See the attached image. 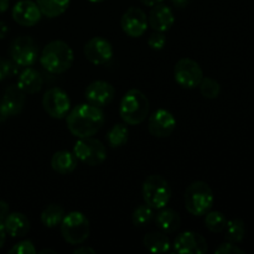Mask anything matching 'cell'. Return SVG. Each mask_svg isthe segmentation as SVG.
<instances>
[{"label":"cell","instance_id":"17","mask_svg":"<svg viewBox=\"0 0 254 254\" xmlns=\"http://www.w3.org/2000/svg\"><path fill=\"white\" fill-rule=\"evenodd\" d=\"M25 101H26V97L24 92L19 88L17 84H11L5 89L4 96L0 101V108L6 114L7 118H10V117H15L21 113Z\"/></svg>","mask_w":254,"mask_h":254},{"label":"cell","instance_id":"8","mask_svg":"<svg viewBox=\"0 0 254 254\" xmlns=\"http://www.w3.org/2000/svg\"><path fill=\"white\" fill-rule=\"evenodd\" d=\"M174 77L176 83L186 89H193L200 86L203 72L198 62L192 59H181L174 67Z\"/></svg>","mask_w":254,"mask_h":254},{"label":"cell","instance_id":"36","mask_svg":"<svg viewBox=\"0 0 254 254\" xmlns=\"http://www.w3.org/2000/svg\"><path fill=\"white\" fill-rule=\"evenodd\" d=\"M74 254H96V251L91 247H86V246H82V247L76 248L73 251Z\"/></svg>","mask_w":254,"mask_h":254},{"label":"cell","instance_id":"44","mask_svg":"<svg viewBox=\"0 0 254 254\" xmlns=\"http://www.w3.org/2000/svg\"><path fill=\"white\" fill-rule=\"evenodd\" d=\"M88 1H91V2H102V1H104V0H88Z\"/></svg>","mask_w":254,"mask_h":254},{"label":"cell","instance_id":"4","mask_svg":"<svg viewBox=\"0 0 254 254\" xmlns=\"http://www.w3.org/2000/svg\"><path fill=\"white\" fill-rule=\"evenodd\" d=\"M213 192L207 183L205 181H193L186 188L184 195V203L189 213L192 216L206 215L212 208Z\"/></svg>","mask_w":254,"mask_h":254},{"label":"cell","instance_id":"37","mask_svg":"<svg viewBox=\"0 0 254 254\" xmlns=\"http://www.w3.org/2000/svg\"><path fill=\"white\" fill-rule=\"evenodd\" d=\"M5 241H6V231H5L4 222L0 221V250H1L2 246L5 245Z\"/></svg>","mask_w":254,"mask_h":254},{"label":"cell","instance_id":"11","mask_svg":"<svg viewBox=\"0 0 254 254\" xmlns=\"http://www.w3.org/2000/svg\"><path fill=\"white\" fill-rule=\"evenodd\" d=\"M83 54L91 64L101 66V64H106L107 62L111 61L114 51L113 46L108 40L101 36H96L86 42L83 47Z\"/></svg>","mask_w":254,"mask_h":254},{"label":"cell","instance_id":"7","mask_svg":"<svg viewBox=\"0 0 254 254\" xmlns=\"http://www.w3.org/2000/svg\"><path fill=\"white\" fill-rule=\"evenodd\" d=\"M73 154L79 161L89 166L101 165L107 159L106 146L93 136L78 138L73 146Z\"/></svg>","mask_w":254,"mask_h":254},{"label":"cell","instance_id":"20","mask_svg":"<svg viewBox=\"0 0 254 254\" xmlns=\"http://www.w3.org/2000/svg\"><path fill=\"white\" fill-rule=\"evenodd\" d=\"M6 235L11 237H24L30 231V221L24 213L12 212L7 215L4 221Z\"/></svg>","mask_w":254,"mask_h":254},{"label":"cell","instance_id":"42","mask_svg":"<svg viewBox=\"0 0 254 254\" xmlns=\"http://www.w3.org/2000/svg\"><path fill=\"white\" fill-rule=\"evenodd\" d=\"M6 119H7V116L2 112V109L0 108V123H1V122H5Z\"/></svg>","mask_w":254,"mask_h":254},{"label":"cell","instance_id":"26","mask_svg":"<svg viewBox=\"0 0 254 254\" xmlns=\"http://www.w3.org/2000/svg\"><path fill=\"white\" fill-rule=\"evenodd\" d=\"M107 141L111 148H121L126 145L129 139V129L126 124H114L107 133Z\"/></svg>","mask_w":254,"mask_h":254},{"label":"cell","instance_id":"13","mask_svg":"<svg viewBox=\"0 0 254 254\" xmlns=\"http://www.w3.org/2000/svg\"><path fill=\"white\" fill-rule=\"evenodd\" d=\"M176 128V119L166 109H158L150 116L148 122L149 133L155 138H168Z\"/></svg>","mask_w":254,"mask_h":254},{"label":"cell","instance_id":"38","mask_svg":"<svg viewBox=\"0 0 254 254\" xmlns=\"http://www.w3.org/2000/svg\"><path fill=\"white\" fill-rule=\"evenodd\" d=\"M7 32H9V26L4 21L0 20V39H4L7 35Z\"/></svg>","mask_w":254,"mask_h":254},{"label":"cell","instance_id":"9","mask_svg":"<svg viewBox=\"0 0 254 254\" xmlns=\"http://www.w3.org/2000/svg\"><path fill=\"white\" fill-rule=\"evenodd\" d=\"M12 62L20 67H30L39 59V47L30 36H19L10 45Z\"/></svg>","mask_w":254,"mask_h":254},{"label":"cell","instance_id":"25","mask_svg":"<svg viewBox=\"0 0 254 254\" xmlns=\"http://www.w3.org/2000/svg\"><path fill=\"white\" fill-rule=\"evenodd\" d=\"M64 215H66V212H64V208L62 206L52 203L42 211L40 218H41V222L45 227L54 228L61 225Z\"/></svg>","mask_w":254,"mask_h":254},{"label":"cell","instance_id":"10","mask_svg":"<svg viewBox=\"0 0 254 254\" xmlns=\"http://www.w3.org/2000/svg\"><path fill=\"white\" fill-rule=\"evenodd\" d=\"M42 107L51 118L62 119L71 111V99L64 89L54 87L45 92Z\"/></svg>","mask_w":254,"mask_h":254},{"label":"cell","instance_id":"30","mask_svg":"<svg viewBox=\"0 0 254 254\" xmlns=\"http://www.w3.org/2000/svg\"><path fill=\"white\" fill-rule=\"evenodd\" d=\"M198 87H200L201 94L207 99L217 98L221 93L220 83L211 77H203Z\"/></svg>","mask_w":254,"mask_h":254},{"label":"cell","instance_id":"28","mask_svg":"<svg viewBox=\"0 0 254 254\" xmlns=\"http://www.w3.org/2000/svg\"><path fill=\"white\" fill-rule=\"evenodd\" d=\"M227 225V218L220 211H208L205 217V226L208 231L215 233H220L225 231Z\"/></svg>","mask_w":254,"mask_h":254},{"label":"cell","instance_id":"16","mask_svg":"<svg viewBox=\"0 0 254 254\" xmlns=\"http://www.w3.org/2000/svg\"><path fill=\"white\" fill-rule=\"evenodd\" d=\"M11 15L16 24L31 27L41 20L42 12L36 2L32 0H20L12 7Z\"/></svg>","mask_w":254,"mask_h":254},{"label":"cell","instance_id":"12","mask_svg":"<svg viewBox=\"0 0 254 254\" xmlns=\"http://www.w3.org/2000/svg\"><path fill=\"white\" fill-rule=\"evenodd\" d=\"M121 26L128 36L141 37L148 29V17L139 7H129L121 19Z\"/></svg>","mask_w":254,"mask_h":254},{"label":"cell","instance_id":"5","mask_svg":"<svg viewBox=\"0 0 254 254\" xmlns=\"http://www.w3.org/2000/svg\"><path fill=\"white\" fill-rule=\"evenodd\" d=\"M144 202L154 210L165 207L171 198V188L161 175H150L145 179L141 189Z\"/></svg>","mask_w":254,"mask_h":254},{"label":"cell","instance_id":"1","mask_svg":"<svg viewBox=\"0 0 254 254\" xmlns=\"http://www.w3.org/2000/svg\"><path fill=\"white\" fill-rule=\"evenodd\" d=\"M106 117L99 107L89 103H81L66 116L67 128L76 138H88L101 130Z\"/></svg>","mask_w":254,"mask_h":254},{"label":"cell","instance_id":"32","mask_svg":"<svg viewBox=\"0 0 254 254\" xmlns=\"http://www.w3.org/2000/svg\"><path fill=\"white\" fill-rule=\"evenodd\" d=\"M148 45L150 46V49L156 50V51H159V50H163L164 46L166 45L165 34L161 31H154L153 34L149 36Z\"/></svg>","mask_w":254,"mask_h":254},{"label":"cell","instance_id":"18","mask_svg":"<svg viewBox=\"0 0 254 254\" xmlns=\"http://www.w3.org/2000/svg\"><path fill=\"white\" fill-rule=\"evenodd\" d=\"M174 22H175V16H174L173 10L165 4L160 2V4L154 5L153 9L149 12L148 24L154 31H169Z\"/></svg>","mask_w":254,"mask_h":254},{"label":"cell","instance_id":"31","mask_svg":"<svg viewBox=\"0 0 254 254\" xmlns=\"http://www.w3.org/2000/svg\"><path fill=\"white\" fill-rule=\"evenodd\" d=\"M10 254H35L37 253L34 243L31 241H21L16 243L12 248H10Z\"/></svg>","mask_w":254,"mask_h":254},{"label":"cell","instance_id":"35","mask_svg":"<svg viewBox=\"0 0 254 254\" xmlns=\"http://www.w3.org/2000/svg\"><path fill=\"white\" fill-rule=\"evenodd\" d=\"M9 213H10V207H9V205H7V202L0 200V221H1V222H4L5 218L7 217V215H9Z\"/></svg>","mask_w":254,"mask_h":254},{"label":"cell","instance_id":"21","mask_svg":"<svg viewBox=\"0 0 254 254\" xmlns=\"http://www.w3.org/2000/svg\"><path fill=\"white\" fill-rule=\"evenodd\" d=\"M78 164V159L73 153L67 150H60L52 155L51 166L56 173L67 175V174L74 171Z\"/></svg>","mask_w":254,"mask_h":254},{"label":"cell","instance_id":"43","mask_svg":"<svg viewBox=\"0 0 254 254\" xmlns=\"http://www.w3.org/2000/svg\"><path fill=\"white\" fill-rule=\"evenodd\" d=\"M47 253L57 254L56 251H54V250H42V251H40V254H47Z\"/></svg>","mask_w":254,"mask_h":254},{"label":"cell","instance_id":"19","mask_svg":"<svg viewBox=\"0 0 254 254\" xmlns=\"http://www.w3.org/2000/svg\"><path fill=\"white\" fill-rule=\"evenodd\" d=\"M17 86L25 94H35L41 91L44 86V79L37 69L26 67L17 78Z\"/></svg>","mask_w":254,"mask_h":254},{"label":"cell","instance_id":"6","mask_svg":"<svg viewBox=\"0 0 254 254\" xmlns=\"http://www.w3.org/2000/svg\"><path fill=\"white\" fill-rule=\"evenodd\" d=\"M60 227L64 240L73 246L82 245L87 241L91 232L88 218L79 211H72L64 215Z\"/></svg>","mask_w":254,"mask_h":254},{"label":"cell","instance_id":"14","mask_svg":"<svg viewBox=\"0 0 254 254\" xmlns=\"http://www.w3.org/2000/svg\"><path fill=\"white\" fill-rule=\"evenodd\" d=\"M207 241L200 233L188 231L183 232L174 241V251L181 254H205L207 252Z\"/></svg>","mask_w":254,"mask_h":254},{"label":"cell","instance_id":"29","mask_svg":"<svg viewBox=\"0 0 254 254\" xmlns=\"http://www.w3.org/2000/svg\"><path fill=\"white\" fill-rule=\"evenodd\" d=\"M154 218V208L150 206L140 205L134 210L133 215H131V222L135 227H144L148 223L151 222Z\"/></svg>","mask_w":254,"mask_h":254},{"label":"cell","instance_id":"23","mask_svg":"<svg viewBox=\"0 0 254 254\" xmlns=\"http://www.w3.org/2000/svg\"><path fill=\"white\" fill-rule=\"evenodd\" d=\"M144 246L153 253H165L170 250V240L164 232H149L143 240Z\"/></svg>","mask_w":254,"mask_h":254},{"label":"cell","instance_id":"27","mask_svg":"<svg viewBox=\"0 0 254 254\" xmlns=\"http://www.w3.org/2000/svg\"><path fill=\"white\" fill-rule=\"evenodd\" d=\"M225 231H226L225 238L227 242H232V243L242 242L243 238H245L246 236L245 222H243L242 220H238V218L227 221V225H226Z\"/></svg>","mask_w":254,"mask_h":254},{"label":"cell","instance_id":"3","mask_svg":"<svg viewBox=\"0 0 254 254\" xmlns=\"http://www.w3.org/2000/svg\"><path fill=\"white\" fill-rule=\"evenodd\" d=\"M149 99L139 89H129L119 104V116L129 126L143 123L149 114Z\"/></svg>","mask_w":254,"mask_h":254},{"label":"cell","instance_id":"24","mask_svg":"<svg viewBox=\"0 0 254 254\" xmlns=\"http://www.w3.org/2000/svg\"><path fill=\"white\" fill-rule=\"evenodd\" d=\"M71 0H36L42 15L47 17H57L64 14L69 6Z\"/></svg>","mask_w":254,"mask_h":254},{"label":"cell","instance_id":"34","mask_svg":"<svg viewBox=\"0 0 254 254\" xmlns=\"http://www.w3.org/2000/svg\"><path fill=\"white\" fill-rule=\"evenodd\" d=\"M15 66H16L15 64L0 57V81H4L5 78L15 73Z\"/></svg>","mask_w":254,"mask_h":254},{"label":"cell","instance_id":"15","mask_svg":"<svg viewBox=\"0 0 254 254\" xmlns=\"http://www.w3.org/2000/svg\"><path fill=\"white\" fill-rule=\"evenodd\" d=\"M116 96V89L109 82L107 81H94L87 86L84 97L87 99V103L93 104V106L103 108L112 103Z\"/></svg>","mask_w":254,"mask_h":254},{"label":"cell","instance_id":"40","mask_svg":"<svg viewBox=\"0 0 254 254\" xmlns=\"http://www.w3.org/2000/svg\"><path fill=\"white\" fill-rule=\"evenodd\" d=\"M161 1H164V0H140V2H143L146 6H154L156 4H160Z\"/></svg>","mask_w":254,"mask_h":254},{"label":"cell","instance_id":"39","mask_svg":"<svg viewBox=\"0 0 254 254\" xmlns=\"http://www.w3.org/2000/svg\"><path fill=\"white\" fill-rule=\"evenodd\" d=\"M171 2H173L174 5H175L176 7H186L189 5V2H190V0H171Z\"/></svg>","mask_w":254,"mask_h":254},{"label":"cell","instance_id":"41","mask_svg":"<svg viewBox=\"0 0 254 254\" xmlns=\"http://www.w3.org/2000/svg\"><path fill=\"white\" fill-rule=\"evenodd\" d=\"M9 9V0H0V12H5Z\"/></svg>","mask_w":254,"mask_h":254},{"label":"cell","instance_id":"33","mask_svg":"<svg viewBox=\"0 0 254 254\" xmlns=\"http://www.w3.org/2000/svg\"><path fill=\"white\" fill-rule=\"evenodd\" d=\"M215 254H245V251L232 242H225L215 250Z\"/></svg>","mask_w":254,"mask_h":254},{"label":"cell","instance_id":"2","mask_svg":"<svg viewBox=\"0 0 254 254\" xmlns=\"http://www.w3.org/2000/svg\"><path fill=\"white\" fill-rule=\"evenodd\" d=\"M74 55L71 46L61 40L49 42L40 55V64L50 73L60 74L71 68Z\"/></svg>","mask_w":254,"mask_h":254},{"label":"cell","instance_id":"22","mask_svg":"<svg viewBox=\"0 0 254 254\" xmlns=\"http://www.w3.org/2000/svg\"><path fill=\"white\" fill-rule=\"evenodd\" d=\"M156 226L163 231L164 233H173L179 230L181 225V218L176 211L173 208L165 207L160 208L159 213L155 217Z\"/></svg>","mask_w":254,"mask_h":254}]
</instances>
